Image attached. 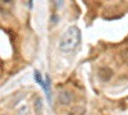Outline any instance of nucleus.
I'll use <instances>...</instances> for the list:
<instances>
[{
    "instance_id": "obj_1",
    "label": "nucleus",
    "mask_w": 128,
    "mask_h": 115,
    "mask_svg": "<svg viewBox=\"0 0 128 115\" xmlns=\"http://www.w3.org/2000/svg\"><path fill=\"white\" fill-rule=\"evenodd\" d=\"M81 42V31L77 26L68 27L59 40V49L63 53H70L76 50Z\"/></svg>"
},
{
    "instance_id": "obj_2",
    "label": "nucleus",
    "mask_w": 128,
    "mask_h": 115,
    "mask_svg": "<svg viewBox=\"0 0 128 115\" xmlns=\"http://www.w3.org/2000/svg\"><path fill=\"white\" fill-rule=\"evenodd\" d=\"M44 91H45V95L49 102H51V86H50V77L46 74L45 76V86H44Z\"/></svg>"
},
{
    "instance_id": "obj_3",
    "label": "nucleus",
    "mask_w": 128,
    "mask_h": 115,
    "mask_svg": "<svg viewBox=\"0 0 128 115\" xmlns=\"http://www.w3.org/2000/svg\"><path fill=\"white\" fill-rule=\"evenodd\" d=\"M59 101L62 104H64V105H67V104H69L72 101V95L70 92H67V91H63L60 95H59Z\"/></svg>"
},
{
    "instance_id": "obj_4",
    "label": "nucleus",
    "mask_w": 128,
    "mask_h": 115,
    "mask_svg": "<svg viewBox=\"0 0 128 115\" xmlns=\"http://www.w3.org/2000/svg\"><path fill=\"white\" fill-rule=\"evenodd\" d=\"M34 78H35V81H36L37 85H38L41 88H44V86H45V78H42L41 73H40L38 70H35V72H34Z\"/></svg>"
},
{
    "instance_id": "obj_5",
    "label": "nucleus",
    "mask_w": 128,
    "mask_h": 115,
    "mask_svg": "<svg viewBox=\"0 0 128 115\" xmlns=\"http://www.w3.org/2000/svg\"><path fill=\"white\" fill-rule=\"evenodd\" d=\"M41 108H42L41 99H37V113H40V111H41Z\"/></svg>"
}]
</instances>
